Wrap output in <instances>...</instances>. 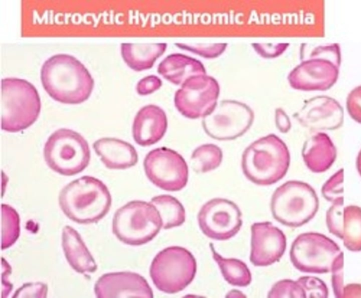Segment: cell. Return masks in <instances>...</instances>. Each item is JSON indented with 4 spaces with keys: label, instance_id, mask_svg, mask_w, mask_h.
I'll return each mask as SVG.
<instances>
[{
    "label": "cell",
    "instance_id": "1",
    "mask_svg": "<svg viewBox=\"0 0 361 298\" xmlns=\"http://www.w3.org/2000/svg\"><path fill=\"white\" fill-rule=\"evenodd\" d=\"M42 86L54 100L63 104H78L90 96L94 80L85 66L68 54L49 58L40 72Z\"/></svg>",
    "mask_w": 361,
    "mask_h": 298
},
{
    "label": "cell",
    "instance_id": "2",
    "mask_svg": "<svg viewBox=\"0 0 361 298\" xmlns=\"http://www.w3.org/2000/svg\"><path fill=\"white\" fill-rule=\"evenodd\" d=\"M59 203L69 219L80 224H90L97 223L109 212L111 196L103 182L85 175L61 190Z\"/></svg>",
    "mask_w": 361,
    "mask_h": 298
},
{
    "label": "cell",
    "instance_id": "3",
    "mask_svg": "<svg viewBox=\"0 0 361 298\" xmlns=\"http://www.w3.org/2000/svg\"><path fill=\"white\" fill-rule=\"evenodd\" d=\"M290 153L285 142L270 134L250 144L242 156V169L255 184L270 185L282 179L290 165Z\"/></svg>",
    "mask_w": 361,
    "mask_h": 298
},
{
    "label": "cell",
    "instance_id": "4",
    "mask_svg": "<svg viewBox=\"0 0 361 298\" xmlns=\"http://www.w3.org/2000/svg\"><path fill=\"white\" fill-rule=\"evenodd\" d=\"M1 129L16 132L32 125L41 109L38 92L28 81L19 78L1 80Z\"/></svg>",
    "mask_w": 361,
    "mask_h": 298
},
{
    "label": "cell",
    "instance_id": "5",
    "mask_svg": "<svg viewBox=\"0 0 361 298\" xmlns=\"http://www.w3.org/2000/svg\"><path fill=\"white\" fill-rule=\"evenodd\" d=\"M319 208V199L307 183L290 180L273 193L271 211L280 223L289 227H300L310 221Z\"/></svg>",
    "mask_w": 361,
    "mask_h": 298
},
{
    "label": "cell",
    "instance_id": "6",
    "mask_svg": "<svg viewBox=\"0 0 361 298\" xmlns=\"http://www.w3.org/2000/svg\"><path fill=\"white\" fill-rule=\"evenodd\" d=\"M162 227L159 213L151 204L134 200L118 209L113 218L112 230L122 242L139 246L151 241Z\"/></svg>",
    "mask_w": 361,
    "mask_h": 298
},
{
    "label": "cell",
    "instance_id": "7",
    "mask_svg": "<svg viewBox=\"0 0 361 298\" xmlns=\"http://www.w3.org/2000/svg\"><path fill=\"white\" fill-rule=\"evenodd\" d=\"M44 158L54 171L71 176L86 168L90 160V151L87 142L80 134L61 128L49 137L44 147Z\"/></svg>",
    "mask_w": 361,
    "mask_h": 298
},
{
    "label": "cell",
    "instance_id": "8",
    "mask_svg": "<svg viewBox=\"0 0 361 298\" xmlns=\"http://www.w3.org/2000/svg\"><path fill=\"white\" fill-rule=\"evenodd\" d=\"M196 260L186 249L173 246L159 252L154 258L149 275L156 287L173 294L184 290L193 280Z\"/></svg>",
    "mask_w": 361,
    "mask_h": 298
},
{
    "label": "cell",
    "instance_id": "9",
    "mask_svg": "<svg viewBox=\"0 0 361 298\" xmlns=\"http://www.w3.org/2000/svg\"><path fill=\"white\" fill-rule=\"evenodd\" d=\"M341 253L340 247L326 236L316 232L298 235L290 251L293 265L300 271L325 273L331 271L336 258Z\"/></svg>",
    "mask_w": 361,
    "mask_h": 298
},
{
    "label": "cell",
    "instance_id": "10",
    "mask_svg": "<svg viewBox=\"0 0 361 298\" xmlns=\"http://www.w3.org/2000/svg\"><path fill=\"white\" fill-rule=\"evenodd\" d=\"M254 120V113L247 104L235 100H222L203 117L204 132L217 140H231L245 134Z\"/></svg>",
    "mask_w": 361,
    "mask_h": 298
},
{
    "label": "cell",
    "instance_id": "11",
    "mask_svg": "<svg viewBox=\"0 0 361 298\" xmlns=\"http://www.w3.org/2000/svg\"><path fill=\"white\" fill-rule=\"evenodd\" d=\"M143 166L148 179L164 190L179 191L188 182V165L182 156L173 149L159 147L150 151Z\"/></svg>",
    "mask_w": 361,
    "mask_h": 298
},
{
    "label": "cell",
    "instance_id": "12",
    "mask_svg": "<svg viewBox=\"0 0 361 298\" xmlns=\"http://www.w3.org/2000/svg\"><path fill=\"white\" fill-rule=\"evenodd\" d=\"M219 92V83L212 76H193L176 91L174 104L178 111L186 118L204 117L216 106Z\"/></svg>",
    "mask_w": 361,
    "mask_h": 298
},
{
    "label": "cell",
    "instance_id": "13",
    "mask_svg": "<svg viewBox=\"0 0 361 298\" xmlns=\"http://www.w3.org/2000/svg\"><path fill=\"white\" fill-rule=\"evenodd\" d=\"M238 206L232 201L214 198L200 209L197 221L200 230L208 237L215 240H226L240 230L243 221Z\"/></svg>",
    "mask_w": 361,
    "mask_h": 298
},
{
    "label": "cell",
    "instance_id": "14",
    "mask_svg": "<svg viewBox=\"0 0 361 298\" xmlns=\"http://www.w3.org/2000/svg\"><path fill=\"white\" fill-rule=\"evenodd\" d=\"M338 67L327 59L310 58L293 68L288 80L290 85L295 89L324 91L336 83Z\"/></svg>",
    "mask_w": 361,
    "mask_h": 298
},
{
    "label": "cell",
    "instance_id": "15",
    "mask_svg": "<svg viewBox=\"0 0 361 298\" xmlns=\"http://www.w3.org/2000/svg\"><path fill=\"white\" fill-rule=\"evenodd\" d=\"M250 260L254 266H267L280 260L286 248L284 233L271 222L255 223L251 226Z\"/></svg>",
    "mask_w": 361,
    "mask_h": 298
},
{
    "label": "cell",
    "instance_id": "16",
    "mask_svg": "<svg viewBox=\"0 0 361 298\" xmlns=\"http://www.w3.org/2000/svg\"><path fill=\"white\" fill-rule=\"evenodd\" d=\"M98 298H152L153 292L145 278L138 273L124 271L105 273L94 287Z\"/></svg>",
    "mask_w": 361,
    "mask_h": 298
},
{
    "label": "cell",
    "instance_id": "17",
    "mask_svg": "<svg viewBox=\"0 0 361 298\" xmlns=\"http://www.w3.org/2000/svg\"><path fill=\"white\" fill-rule=\"evenodd\" d=\"M294 117L310 130H333L342 125L343 110L334 99L317 96L305 101Z\"/></svg>",
    "mask_w": 361,
    "mask_h": 298
},
{
    "label": "cell",
    "instance_id": "18",
    "mask_svg": "<svg viewBox=\"0 0 361 298\" xmlns=\"http://www.w3.org/2000/svg\"><path fill=\"white\" fill-rule=\"evenodd\" d=\"M326 223L329 231L341 239L348 250L361 251L360 207H343L342 202L334 203L326 211Z\"/></svg>",
    "mask_w": 361,
    "mask_h": 298
},
{
    "label": "cell",
    "instance_id": "19",
    "mask_svg": "<svg viewBox=\"0 0 361 298\" xmlns=\"http://www.w3.org/2000/svg\"><path fill=\"white\" fill-rule=\"evenodd\" d=\"M166 129V113L160 107L149 104L137 113L133 124V137L137 144L150 146L164 137Z\"/></svg>",
    "mask_w": 361,
    "mask_h": 298
},
{
    "label": "cell",
    "instance_id": "20",
    "mask_svg": "<svg viewBox=\"0 0 361 298\" xmlns=\"http://www.w3.org/2000/svg\"><path fill=\"white\" fill-rule=\"evenodd\" d=\"M103 163L110 169H126L134 166L138 161L135 147L123 140L104 137L92 145Z\"/></svg>",
    "mask_w": 361,
    "mask_h": 298
},
{
    "label": "cell",
    "instance_id": "21",
    "mask_svg": "<svg viewBox=\"0 0 361 298\" xmlns=\"http://www.w3.org/2000/svg\"><path fill=\"white\" fill-rule=\"evenodd\" d=\"M302 156L311 171L322 173L334 163L336 149L328 135L318 132L304 143Z\"/></svg>",
    "mask_w": 361,
    "mask_h": 298
},
{
    "label": "cell",
    "instance_id": "22",
    "mask_svg": "<svg viewBox=\"0 0 361 298\" xmlns=\"http://www.w3.org/2000/svg\"><path fill=\"white\" fill-rule=\"evenodd\" d=\"M62 248L70 266L78 273H94L97 268L95 260L82 241L80 234L71 226L62 231Z\"/></svg>",
    "mask_w": 361,
    "mask_h": 298
},
{
    "label": "cell",
    "instance_id": "23",
    "mask_svg": "<svg viewBox=\"0 0 361 298\" xmlns=\"http://www.w3.org/2000/svg\"><path fill=\"white\" fill-rule=\"evenodd\" d=\"M157 72L171 83L182 85L189 78L206 75V69L198 60L181 54L166 56L159 64Z\"/></svg>",
    "mask_w": 361,
    "mask_h": 298
},
{
    "label": "cell",
    "instance_id": "24",
    "mask_svg": "<svg viewBox=\"0 0 361 298\" xmlns=\"http://www.w3.org/2000/svg\"><path fill=\"white\" fill-rule=\"evenodd\" d=\"M166 47V43H122L121 51L131 69L141 71L151 68Z\"/></svg>",
    "mask_w": 361,
    "mask_h": 298
},
{
    "label": "cell",
    "instance_id": "25",
    "mask_svg": "<svg viewBox=\"0 0 361 298\" xmlns=\"http://www.w3.org/2000/svg\"><path fill=\"white\" fill-rule=\"evenodd\" d=\"M209 247L213 259L219 265L226 281L231 285L238 287H245L250 284L251 273L243 261L237 259H225L216 252L212 243H209Z\"/></svg>",
    "mask_w": 361,
    "mask_h": 298
},
{
    "label": "cell",
    "instance_id": "26",
    "mask_svg": "<svg viewBox=\"0 0 361 298\" xmlns=\"http://www.w3.org/2000/svg\"><path fill=\"white\" fill-rule=\"evenodd\" d=\"M149 203L159 213L164 229L180 226L185 222V209L176 198L171 195L162 194L154 197Z\"/></svg>",
    "mask_w": 361,
    "mask_h": 298
},
{
    "label": "cell",
    "instance_id": "27",
    "mask_svg": "<svg viewBox=\"0 0 361 298\" xmlns=\"http://www.w3.org/2000/svg\"><path fill=\"white\" fill-rule=\"evenodd\" d=\"M221 149L213 144H204L197 147L190 157V166L196 173H207L218 168L221 163Z\"/></svg>",
    "mask_w": 361,
    "mask_h": 298
},
{
    "label": "cell",
    "instance_id": "28",
    "mask_svg": "<svg viewBox=\"0 0 361 298\" xmlns=\"http://www.w3.org/2000/svg\"><path fill=\"white\" fill-rule=\"evenodd\" d=\"M1 249L12 246L20 235V218L16 211L7 204L1 205Z\"/></svg>",
    "mask_w": 361,
    "mask_h": 298
},
{
    "label": "cell",
    "instance_id": "29",
    "mask_svg": "<svg viewBox=\"0 0 361 298\" xmlns=\"http://www.w3.org/2000/svg\"><path fill=\"white\" fill-rule=\"evenodd\" d=\"M180 49L192 52L207 58H214L221 55L227 46V43H175Z\"/></svg>",
    "mask_w": 361,
    "mask_h": 298
},
{
    "label": "cell",
    "instance_id": "30",
    "mask_svg": "<svg viewBox=\"0 0 361 298\" xmlns=\"http://www.w3.org/2000/svg\"><path fill=\"white\" fill-rule=\"evenodd\" d=\"M343 169L341 168L334 174L323 185L322 193L323 197L332 204L343 203Z\"/></svg>",
    "mask_w": 361,
    "mask_h": 298
},
{
    "label": "cell",
    "instance_id": "31",
    "mask_svg": "<svg viewBox=\"0 0 361 298\" xmlns=\"http://www.w3.org/2000/svg\"><path fill=\"white\" fill-rule=\"evenodd\" d=\"M267 297L270 298H305L306 295L298 281L285 279L275 283L268 293Z\"/></svg>",
    "mask_w": 361,
    "mask_h": 298
},
{
    "label": "cell",
    "instance_id": "32",
    "mask_svg": "<svg viewBox=\"0 0 361 298\" xmlns=\"http://www.w3.org/2000/svg\"><path fill=\"white\" fill-rule=\"evenodd\" d=\"M297 281L303 289L306 297H328V288L326 284L319 278L313 276H302Z\"/></svg>",
    "mask_w": 361,
    "mask_h": 298
},
{
    "label": "cell",
    "instance_id": "33",
    "mask_svg": "<svg viewBox=\"0 0 361 298\" xmlns=\"http://www.w3.org/2000/svg\"><path fill=\"white\" fill-rule=\"evenodd\" d=\"M331 283L336 297H343V253L336 258L331 268Z\"/></svg>",
    "mask_w": 361,
    "mask_h": 298
},
{
    "label": "cell",
    "instance_id": "34",
    "mask_svg": "<svg viewBox=\"0 0 361 298\" xmlns=\"http://www.w3.org/2000/svg\"><path fill=\"white\" fill-rule=\"evenodd\" d=\"M252 46L262 57L272 58L280 56L288 46V43H252Z\"/></svg>",
    "mask_w": 361,
    "mask_h": 298
},
{
    "label": "cell",
    "instance_id": "35",
    "mask_svg": "<svg viewBox=\"0 0 361 298\" xmlns=\"http://www.w3.org/2000/svg\"><path fill=\"white\" fill-rule=\"evenodd\" d=\"M310 58L327 59L339 66L341 63L339 45L338 44H333L328 46H318L312 51Z\"/></svg>",
    "mask_w": 361,
    "mask_h": 298
},
{
    "label": "cell",
    "instance_id": "36",
    "mask_svg": "<svg viewBox=\"0 0 361 298\" xmlns=\"http://www.w3.org/2000/svg\"><path fill=\"white\" fill-rule=\"evenodd\" d=\"M346 107L351 118L361 123V86L355 87L350 92Z\"/></svg>",
    "mask_w": 361,
    "mask_h": 298
},
{
    "label": "cell",
    "instance_id": "37",
    "mask_svg": "<svg viewBox=\"0 0 361 298\" xmlns=\"http://www.w3.org/2000/svg\"><path fill=\"white\" fill-rule=\"evenodd\" d=\"M47 286L42 283L24 284L13 297H46Z\"/></svg>",
    "mask_w": 361,
    "mask_h": 298
},
{
    "label": "cell",
    "instance_id": "38",
    "mask_svg": "<svg viewBox=\"0 0 361 298\" xmlns=\"http://www.w3.org/2000/svg\"><path fill=\"white\" fill-rule=\"evenodd\" d=\"M161 85V79L151 75L143 77L137 82L136 90L140 95H147L159 89Z\"/></svg>",
    "mask_w": 361,
    "mask_h": 298
},
{
    "label": "cell",
    "instance_id": "39",
    "mask_svg": "<svg viewBox=\"0 0 361 298\" xmlns=\"http://www.w3.org/2000/svg\"><path fill=\"white\" fill-rule=\"evenodd\" d=\"M275 120L276 128L280 132L286 133L290 129L291 123L289 117L282 108L276 109Z\"/></svg>",
    "mask_w": 361,
    "mask_h": 298
},
{
    "label": "cell",
    "instance_id": "40",
    "mask_svg": "<svg viewBox=\"0 0 361 298\" xmlns=\"http://www.w3.org/2000/svg\"><path fill=\"white\" fill-rule=\"evenodd\" d=\"M342 297H361V285L349 284L344 286Z\"/></svg>",
    "mask_w": 361,
    "mask_h": 298
},
{
    "label": "cell",
    "instance_id": "41",
    "mask_svg": "<svg viewBox=\"0 0 361 298\" xmlns=\"http://www.w3.org/2000/svg\"><path fill=\"white\" fill-rule=\"evenodd\" d=\"M356 166L359 174L361 175V150L357 157Z\"/></svg>",
    "mask_w": 361,
    "mask_h": 298
}]
</instances>
